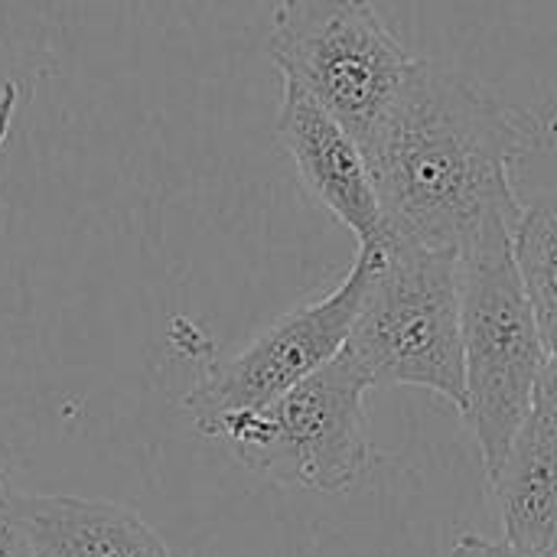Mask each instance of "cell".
Listing matches in <instances>:
<instances>
[{"mask_svg":"<svg viewBox=\"0 0 557 557\" xmlns=\"http://www.w3.org/2000/svg\"><path fill=\"white\" fill-rule=\"evenodd\" d=\"M274 137L287 150L304 189L356 235L359 248L388 245V225L362 144L290 82H284Z\"/></svg>","mask_w":557,"mask_h":557,"instance_id":"obj_7","label":"cell"},{"mask_svg":"<svg viewBox=\"0 0 557 557\" xmlns=\"http://www.w3.org/2000/svg\"><path fill=\"white\" fill-rule=\"evenodd\" d=\"M10 509L39 557H170L134 509L108 499L13 493Z\"/></svg>","mask_w":557,"mask_h":557,"instance_id":"obj_8","label":"cell"},{"mask_svg":"<svg viewBox=\"0 0 557 557\" xmlns=\"http://www.w3.org/2000/svg\"><path fill=\"white\" fill-rule=\"evenodd\" d=\"M490 483L509 542L557 548V424L529 414Z\"/></svg>","mask_w":557,"mask_h":557,"instance_id":"obj_9","label":"cell"},{"mask_svg":"<svg viewBox=\"0 0 557 557\" xmlns=\"http://www.w3.org/2000/svg\"><path fill=\"white\" fill-rule=\"evenodd\" d=\"M369 388V375L339 352L271 405L222 418L209 437L225 441L248 470L277 483L346 493L372 460L362 405Z\"/></svg>","mask_w":557,"mask_h":557,"instance_id":"obj_4","label":"cell"},{"mask_svg":"<svg viewBox=\"0 0 557 557\" xmlns=\"http://www.w3.org/2000/svg\"><path fill=\"white\" fill-rule=\"evenodd\" d=\"M20 98H23V65L7 46H0V150H3L7 134L13 127V114L20 108Z\"/></svg>","mask_w":557,"mask_h":557,"instance_id":"obj_11","label":"cell"},{"mask_svg":"<svg viewBox=\"0 0 557 557\" xmlns=\"http://www.w3.org/2000/svg\"><path fill=\"white\" fill-rule=\"evenodd\" d=\"M343 352L375 385L428 388L467 408L460 255L388 242Z\"/></svg>","mask_w":557,"mask_h":557,"instance_id":"obj_2","label":"cell"},{"mask_svg":"<svg viewBox=\"0 0 557 557\" xmlns=\"http://www.w3.org/2000/svg\"><path fill=\"white\" fill-rule=\"evenodd\" d=\"M512 258L535 310L545 349H557V189L522 206L512 228Z\"/></svg>","mask_w":557,"mask_h":557,"instance_id":"obj_10","label":"cell"},{"mask_svg":"<svg viewBox=\"0 0 557 557\" xmlns=\"http://www.w3.org/2000/svg\"><path fill=\"white\" fill-rule=\"evenodd\" d=\"M268 59L362 144L418 55L372 0H277Z\"/></svg>","mask_w":557,"mask_h":557,"instance_id":"obj_5","label":"cell"},{"mask_svg":"<svg viewBox=\"0 0 557 557\" xmlns=\"http://www.w3.org/2000/svg\"><path fill=\"white\" fill-rule=\"evenodd\" d=\"M10 499H13V490L7 486V480H3V473H0V509H7Z\"/></svg>","mask_w":557,"mask_h":557,"instance_id":"obj_15","label":"cell"},{"mask_svg":"<svg viewBox=\"0 0 557 557\" xmlns=\"http://www.w3.org/2000/svg\"><path fill=\"white\" fill-rule=\"evenodd\" d=\"M0 557H39L13 509H0Z\"/></svg>","mask_w":557,"mask_h":557,"instance_id":"obj_14","label":"cell"},{"mask_svg":"<svg viewBox=\"0 0 557 557\" xmlns=\"http://www.w3.org/2000/svg\"><path fill=\"white\" fill-rule=\"evenodd\" d=\"M529 414H535V418H542L548 424H557V349H552L545 356V366H542Z\"/></svg>","mask_w":557,"mask_h":557,"instance_id":"obj_13","label":"cell"},{"mask_svg":"<svg viewBox=\"0 0 557 557\" xmlns=\"http://www.w3.org/2000/svg\"><path fill=\"white\" fill-rule=\"evenodd\" d=\"M467 408L483 470L493 480L522 431L545 366V339L516 271L512 228L496 225L460 255Z\"/></svg>","mask_w":557,"mask_h":557,"instance_id":"obj_3","label":"cell"},{"mask_svg":"<svg viewBox=\"0 0 557 557\" xmlns=\"http://www.w3.org/2000/svg\"><path fill=\"white\" fill-rule=\"evenodd\" d=\"M382 255L385 245L359 248L339 287L313 304L284 313L232 359L209 362L196 385L183 395V408L193 414L199 434L209 437V431L228 414L271 405L297 382L336 359L352 333Z\"/></svg>","mask_w":557,"mask_h":557,"instance_id":"obj_6","label":"cell"},{"mask_svg":"<svg viewBox=\"0 0 557 557\" xmlns=\"http://www.w3.org/2000/svg\"><path fill=\"white\" fill-rule=\"evenodd\" d=\"M529 124L467 72L414 59L362 153L388 242L463 255L490 228H516L522 202L512 160Z\"/></svg>","mask_w":557,"mask_h":557,"instance_id":"obj_1","label":"cell"},{"mask_svg":"<svg viewBox=\"0 0 557 557\" xmlns=\"http://www.w3.org/2000/svg\"><path fill=\"white\" fill-rule=\"evenodd\" d=\"M450 557H557V548H529V545H516L509 539L493 542V539L467 532L450 548Z\"/></svg>","mask_w":557,"mask_h":557,"instance_id":"obj_12","label":"cell"}]
</instances>
